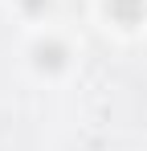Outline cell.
<instances>
[{"mask_svg": "<svg viewBox=\"0 0 147 151\" xmlns=\"http://www.w3.org/2000/svg\"><path fill=\"white\" fill-rule=\"evenodd\" d=\"M8 17L29 33V29H45L57 25L61 17V0H8Z\"/></svg>", "mask_w": 147, "mask_h": 151, "instance_id": "obj_3", "label": "cell"}, {"mask_svg": "<svg viewBox=\"0 0 147 151\" xmlns=\"http://www.w3.org/2000/svg\"><path fill=\"white\" fill-rule=\"evenodd\" d=\"M90 17L110 41H143L147 37V0H90Z\"/></svg>", "mask_w": 147, "mask_h": 151, "instance_id": "obj_2", "label": "cell"}, {"mask_svg": "<svg viewBox=\"0 0 147 151\" xmlns=\"http://www.w3.org/2000/svg\"><path fill=\"white\" fill-rule=\"evenodd\" d=\"M82 37L66 25H45V29H29L21 37V70L33 86L45 90H61L70 86L78 70H82Z\"/></svg>", "mask_w": 147, "mask_h": 151, "instance_id": "obj_1", "label": "cell"}]
</instances>
